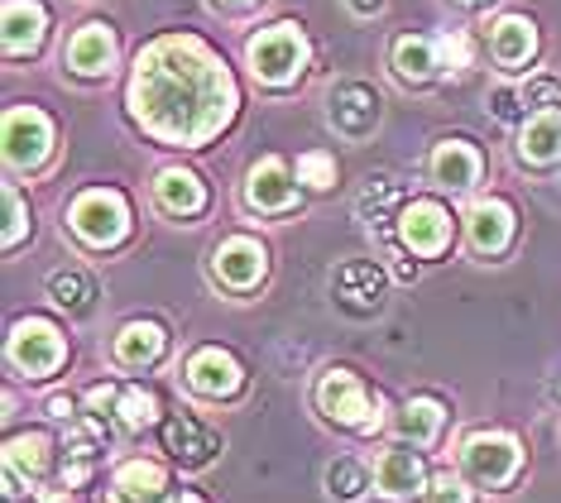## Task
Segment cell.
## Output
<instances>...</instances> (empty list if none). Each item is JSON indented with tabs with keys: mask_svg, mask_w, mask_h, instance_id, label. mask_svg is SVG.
I'll return each instance as SVG.
<instances>
[{
	"mask_svg": "<svg viewBox=\"0 0 561 503\" xmlns=\"http://www.w3.org/2000/svg\"><path fill=\"white\" fill-rule=\"evenodd\" d=\"M169 503H202L197 494H178V499H169Z\"/></svg>",
	"mask_w": 561,
	"mask_h": 503,
	"instance_id": "42",
	"label": "cell"
},
{
	"mask_svg": "<svg viewBox=\"0 0 561 503\" xmlns=\"http://www.w3.org/2000/svg\"><path fill=\"white\" fill-rule=\"evenodd\" d=\"M154 197H159L163 212H173V216H197L202 206H207V192H202V183H197L193 173H183V168H169V173H159Z\"/></svg>",
	"mask_w": 561,
	"mask_h": 503,
	"instance_id": "19",
	"label": "cell"
},
{
	"mask_svg": "<svg viewBox=\"0 0 561 503\" xmlns=\"http://www.w3.org/2000/svg\"><path fill=\"white\" fill-rule=\"evenodd\" d=\"M399 202V187L389 183V178H375V183L365 187V197H360V216L369 221V216H379V212H389V206Z\"/></svg>",
	"mask_w": 561,
	"mask_h": 503,
	"instance_id": "33",
	"label": "cell"
},
{
	"mask_svg": "<svg viewBox=\"0 0 561 503\" xmlns=\"http://www.w3.org/2000/svg\"><path fill=\"white\" fill-rule=\"evenodd\" d=\"M211 268H216V278H221L226 288H254V283L264 278V244L250 240V236L226 240L221 250H216Z\"/></svg>",
	"mask_w": 561,
	"mask_h": 503,
	"instance_id": "10",
	"label": "cell"
},
{
	"mask_svg": "<svg viewBox=\"0 0 561 503\" xmlns=\"http://www.w3.org/2000/svg\"><path fill=\"white\" fill-rule=\"evenodd\" d=\"M365 484H369V475H365V466H355V460H336V466L327 470V489L336 499H360Z\"/></svg>",
	"mask_w": 561,
	"mask_h": 503,
	"instance_id": "30",
	"label": "cell"
},
{
	"mask_svg": "<svg viewBox=\"0 0 561 503\" xmlns=\"http://www.w3.org/2000/svg\"><path fill=\"white\" fill-rule=\"evenodd\" d=\"M48 418H72V398H48Z\"/></svg>",
	"mask_w": 561,
	"mask_h": 503,
	"instance_id": "39",
	"label": "cell"
},
{
	"mask_svg": "<svg viewBox=\"0 0 561 503\" xmlns=\"http://www.w3.org/2000/svg\"><path fill=\"white\" fill-rule=\"evenodd\" d=\"M423 499L427 503H470V489L461 480H451V475H442V480H432V489Z\"/></svg>",
	"mask_w": 561,
	"mask_h": 503,
	"instance_id": "34",
	"label": "cell"
},
{
	"mask_svg": "<svg viewBox=\"0 0 561 503\" xmlns=\"http://www.w3.org/2000/svg\"><path fill=\"white\" fill-rule=\"evenodd\" d=\"M187 384H193V393H202V398H231L240 389V365L226 351L207 345V351H197L187 359Z\"/></svg>",
	"mask_w": 561,
	"mask_h": 503,
	"instance_id": "11",
	"label": "cell"
},
{
	"mask_svg": "<svg viewBox=\"0 0 561 503\" xmlns=\"http://www.w3.org/2000/svg\"><path fill=\"white\" fill-rule=\"evenodd\" d=\"M39 503H72V494H68V489H54V494H44Z\"/></svg>",
	"mask_w": 561,
	"mask_h": 503,
	"instance_id": "41",
	"label": "cell"
},
{
	"mask_svg": "<svg viewBox=\"0 0 561 503\" xmlns=\"http://www.w3.org/2000/svg\"><path fill=\"white\" fill-rule=\"evenodd\" d=\"M533 48H538V30H533V20L504 15L500 24H494V58H500L504 68H518V62H528Z\"/></svg>",
	"mask_w": 561,
	"mask_h": 503,
	"instance_id": "22",
	"label": "cell"
},
{
	"mask_svg": "<svg viewBox=\"0 0 561 503\" xmlns=\"http://www.w3.org/2000/svg\"><path fill=\"white\" fill-rule=\"evenodd\" d=\"M44 30H48V15L39 0H10L5 5V54L10 58L34 54L44 44Z\"/></svg>",
	"mask_w": 561,
	"mask_h": 503,
	"instance_id": "15",
	"label": "cell"
},
{
	"mask_svg": "<svg viewBox=\"0 0 561 503\" xmlns=\"http://www.w3.org/2000/svg\"><path fill=\"white\" fill-rule=\"evenodd\" d=\"M302 62H308V38L298 34V24H274L250 38V68L260 82H288Z\"/></svg>",
	"mask_w": 561,
	"mask_h": 503,
	"instance_id": "4",
	"label": "cell"
},
{
	"mask_svg": "<svg viewBox=\"0 0 561 503\" xmlns=\"http://www.w3.org/2000/svg\"><path fill=\"white\" fill-rule=\"evenodd\" d=\"M72 230L96 244V250H106V244H121L125 230H130V206H125L121 192H82L78 202H72Z\"/></svg>",
	"mask_w": 561,
	"mask_h": 503,
	"instance_id": "3",
	"label": "cell"
},
{
	"mask_svg": "<svg viewBox=\"0 0 561 503\" xmlns=\"http://www.w3.org/2000/svg\"><path fill=\"white\" fill-rule=\"evenodd\" d=\"M163 351V327H154V321H130L121 335H116V359L121 365H149V359H159Z\"/></svg>",
	"mask_w": 561,
	"mask_h": 503,
	"instance_id": "24",
	"label": "cell"
},
{
	"mask_svg": "<svg viewBox=\"0 0 561 503\" xmlns=\"http://www.w3.org/2000/svg\"><path fill=\"white\" fill-rule=\"evenodd\" d=\"M221 5H250V0H221Z\"/></svg>",
	"mask_w": 561,
	"mask_h": 503,
	"instance_id": "43",
	"label": "cell"
},
{
	"mask_svg": "<svg viewBox=\"0 0 561 503\" xmlns=\"http://www.w3.org/2000/svg\"><path fill=\"white\" fill-rule=\"evenodd\" d=\"M298 183H308V187H331L336 183V159L331 153H302L298 159Z\"/></svg>",
	"mask_w": 561,
	"mask_h": 503,
	"instance_id": "31",
	"label": "cell"
},
{
	"mask_svg": "<svg viewBox=\"0 0 561 503\" xmlns=\"http://www.w3.org/2000/svg\"><path fill=\"white\" fill-rule=\"evenodd\" d=\"M163 484H169V480H163V470L154 466V460H130V466L116 470L106 503H159Z\"/></svg>",
	"mask_w": 561,
	"mask_h": 503,
	"instance_id": "16",
	"label": "cell"
},
{
	"mask_svg": "<svg viewBox=\"0 0 561 503\" xmlns=\"http://www.w3.org/2000/svg\"><path fill=\"white\" fill-rule=\"evenodd\" d=\"M375 121H379V96L369 92V87L351 82V87H341V92L331 96V125H336L341 135L365 139L369 130H375Z\"/></svg>",
	"mask_w": 561,
	"mask_h": 503,
	"instance_id": "13",
	"label": "cell"
},
{
	"mask_svg": "<svg viewBox=\"0 0 561 503\" xmlns=\"http://www.w3.org/2000/svg\"><path fill=\"white\" fill-rule=\"evenodd\" d=\"M48 145H54V125H48L44 111L15 106L5 115V159H10V168H39L48 159Z\"/></svg>",
	"mask_w": 561,
	"mask_h": 503,
	"instance_id": "7",
	"label": "cell"
},
{
	"mask_svg": "<svg viewBox=\"0 0 561 503\" xmlns=\"http://www.w3.org/2000/svg\"><path fill=\"white\" fill-rule=\"evenodd\" d=\"M508 236H514V212H508L504 202H480L476 212H470V244H476L480 254H500Z\"/></svg>",
	"mask_w": 561,
	"mask_h": 503,
	"instance_id": "18",
	"label": "cell"
},
{
	"mask_svg": "<svg viewBox=\"0 0 561 503\" xmlns=\"http://www.w3.org/2000/svg\"><path fill=\"white\" fill-rule=\"evenodd\" d=\"M393 68L403 77H413V82H423V77L442 68V48L432 44V38H399V44H393Z\"/></svg>",
	"mask_w": 561,
	"mask_h": 503,
	"instance_id": "26",
	"label": "cell"
},
{
	"mask_svg": "<svg viewBox=\"0 0 561 503\" xmlns=\"http://www.w3.org/2000/svg\"><path fill=\"white\" fill-rule=\"evenodd\" d=\"M87 408H96V412H106V408H121V393L111 389V384H96V389L87 393Z\"/></svg>",
	"mask_w": 561,
	"mask_h": 503,
	"instance_id": "38",
	"label": "cell"
},
{
	"mask_svg": "<svg viewBox=\"0 0 561 503\" xmlns=\"http://www.w3.org/2000/svg\"><path fill=\"white\" fill-rule=\"evenodd\" d=\"M62 355H68V345H62V331L54 321L44 317H30L20 321L15 335H10V359L30 374V379H44V374H54L62 365Z\"/></svg>",
	"mask_w": 561,
	"mask_h": 503,
	"instance_id": "6",
	"label": "cell"
},
{
	"mask_svg": "<svg viewBox=\"0 0 561 503\" xmlns=\"http://www.w3.org/2000/svg\"><path fill=\"white\" fill-rule=\"evenodd\" d=\"M5 216H10V226H5V250H15L20 236H24V206H20V192H15V187H5Z\"/></svg>",
	"mask_w": 561,
	"mask_h": 503,
	"instance_id": "35",
	"label": "cell"
},
{
	"mask_svg": "<svg viewBox=\"0 0 561 503\" xmlns=\"http://www.w3.org/2000/svg\"><path fill=\"white\" fill-rule=\"evenodd\" d=\"M250 206H260V212H284V206L298 202V187H293V173L284 159H264L250 168V187H245Z\"/></svg>",
	"mask_w": 561,
	"mask_h": 503,
	"instance_id": "14",
	"label": "cell"
},
{
	"mask_svg": "<svg viewBox=\"0 0 561 503\" xmlns=\"http://www.w3.org/2000/svg\"><path fill=\"white\" fill-rule=\"evenodd\" d=\"M331 293H336V302L351 307V312H375L379 293H385V274H379L375 264H365V260H351V264L336 268Z\"/></svg>",
	"mask_w": 561,
	"mask_h": 503,
	"instance_id": "12",
	"label": "cell"
},
{
	"mask_svg": "<svg viewBox=\"0 0 561 503\" xmlns=\"http://www.w3.org/2000/svg\"><path fill=\"white\" fill-rule=\"evenodd\" d=\"M523 106H533L538 115L557 111L561 106V82H557V77H533V82L523 87Z\"/></svg>",
	"mask_w": 561,
	"mask_h": 503,
	"instance_id": "32",
	"label": "cell"
},
{
	"mask_svg": "<svg viewBox=\"0 0 561 503\" xmlns=\"http://www.w3.org/2000/svg\"><path fill=\"white\" fill-rule=\"evenodd\" d=\"M375 489L385 499H413V494H427V466L413 446H389L375 466Z\"/></svg>",
	"mask_w": 561,
	"mask_h": 503,
	"instance_id": "8",
	"label": "cell"
},
{
	"mask_svg": "<svg viewBox=\"0 0 561 503\" xmlns=\"http://www.w3.org/2000/svg\"><path fill=\"white\" fill-rule=\"evenodd\" d=\"M317 403L331 422L341 427H355V432H375L379 427V398L365 393V384L346 369H331L322 384H317Z\"/></svg>",
	"mask_w": 561,
	"mask_h": 503,
	"instance_id": "2",
	"label": "cell"
},
{
	"mask_svg": "<svg viewBox=\"0 0 561 503\" xmlns=\"http://www.w3.org/2000/svg\"><path fill=\"white\" fill-rule=\"evenodd\" d=\"M518 101H523V92H494V115H500V121H518Z\"/></svg>",
	"mask_w": 561,
	"mask_h": 503,
	"instance_id": "37",
	"label": "cell"
},
{
	"mask_svg": "<svg viewBox=\"0 0 561 503\" xmlns=\"http://www.w3.org/2000/svg\"><path fill=\"white\" fill-rule=\"evenodd\" d=\"M130 106L149 135L173 145H202L231 121L236 87L202 38H159L139 54Z\"/></svg>",
	"mask_w": 561,
	"mask_h": 503,
	"instance_id": "1",
	"label": "cell"
},
{
	"mask_svg": "<svg viewBox=\"0 0 561 503\" xmlns=\"http://www.w3.org/2000/svg\"><path fill=\"white\" fill-rule=\"evenodd\" d=\"M442 403L437 398H413L403 412H399V432H403V442H417V446H427L432 436L442 432Z\"/></svg>",
	"mask_w": 561,
	"mask_h": 503,
	"instance_id": "27",
	"label": "cell"
},
{
	"mask_svg": "<svg viewBox=\"0 0 561 503\" xmlns=\"http://www.w3.org/2000/svg\"><path fill=\"white\" fill-rule=\"evenodd\" d=\"M385 0H351V10H360V15H369V10H379Z\"/></svg>",
	"mask_w": 561,
	"mask_h": 503,
	"instance_id": "40",
	"label": "cell"
},
{
	"mask_svg": "<svg viewBox=\"0 0 561 503\" xmlns=\"http://www.w3.org/2000/svg\"><path fill=\"white\" fill-rule=\"evenodd\" d=\"M518 460H523V450L514 436H504V432H476L470 442L461 446V466L466 475L476 484H490V489H500L514 480V470H518Z\"/></svg>",
	"mask_w": 561,
	"mask_h": 503,
	"instance_id": "5",
	"label": "cell"
},
{
	"mask_svg": "<svg viewBox=\"0 0 561 503\" xmlns=\"http://www.w3.org/2000/svg\"><path fill=\"white\" fill-rule=\"evenodd\" d=\"M518 153H523L528 163H561V111L533 115V121L523 125Z\"/></svg>",
	"mask_w": 561,
	"mask_h": 503,
	"instance_id": "21",
	"label": "cell"
},
{
	"mask_svg": "<svg viewBox=\"0 0 561 503\" xmlns=\"http://www.w3.org/2000/svg\"><path fill=\"white\" fill-rule=\"evenodd\" d=\"M399 236L413 254H427L432 260V254H442L446 240H451V216H446L437 202H413V206H403V216H399Z\"/></svg>",
	"mask_w": 561,
	"mask_h": 503,
	"instance_id": "9",
	"label": "cell"
},
{
	"mask_svg": "<svg viewBox=\"0 0 561 503\" xmlns=\"http://www.w3.org/2000/svg\"><path fill=\"white\" fill-rule=\"evenodd\" d=\"M68 62H72V72H82V77L106 72L111 62H116V34H111L106 24H87L68 44Z\"/></svg>",
	"mask_w": 561,
	"mask_h": 503,
	"instance_id": "17",
	"label": "cell"
},
{
	"mask_svg": "<svg viewBox=\"0 0 561 503\" xmlns=\"http://www.w3.org/2000/svg\"><path fill=\"white\" fill-rule=\"evenodd\" d=\"M432 178L442 187H470L480 178V153L461 145V139H446V145L432 153Z\"/></svg>",
	"mask_w": 561,
	"mask_h": 503,
	"instance_id": "20",
	"label": "cell"
},
{
	"mask_svg": "<svg viewBox=\"0 0 561 503\" xmlns=\"http://www.w3.org/2000/svg\"><path fill=\"white\" fill-rule=\"evenodd\" d=\"M48 450H54V442H48L44 432L10 436V446H5V475H15V480H24V475H44L48 470Z\"/></svg>",
	"mask_w": 561,
	"mask_h": 503,
	"instance_id": "25",
	"label": "cell"
},
{
	"mask_svg": "<svg viewBox=\"0 0 561 503\" xmlns=\"http://www.w3.org/2000/svg\"><path fill=\"white\" fill-rule=\"evenodd\" d=\"M48 293H54V302L68 307V312H87V307H92V283L82 274H54Z\"/></svg>",
	"mask_w": 561,
	"mask_h": 503,
	"instance_id": "28",
	"label": "cell"
},
{
	"mask_svg": "<svg viewBox=\"0 0 561 503\" xmlns=\"http://www.w3.org/2000/svg\"><path fill=\"white\" fill-rule=\"evenodd\" d=\"M116 412H121V422H125V427L139 432V427H149V422L159 418V398H154V393H145V389H125Z\"/></svg>",
	"mask_w": 561,
	"mask_h": 503,
	"instance_id": "29",
	"label": "cell"
},
{
	"mask_svg": "<svg viewBox=\"0 0 561 503\" xmlns=\"http://www.w3.org/2000/svg\"><path fill=\"white\" fill-rule=\"evenodd\" d=\"M163 442H169V450L178 460H187V466H207L211 450H216L211 432H202L193 418H173L169 427H163Z\"/></svg>",
	"mask_w": 561,
	"mask_h": 503,
	"instance_id": "23",
	"label": "cell"
},
{
	"mask_svg": "<svg viewBox=\"0 0 561 503\" xmlns=\"http://www.w3.org/2000/svg\"><path fill=\"white\" fill-rule=\"evenodd\" d=\"M437 48H442V62H446V68H470V44H466V34H446V38H437Z\"/></svg>",
	"mask_w": 561,
	"mask_h": 503,
	"instance_id": "36",
	"label": "cell"
},
{
	"mask_svg": "<svg viewBox=\"0 0 561 503\" xmlns=\"http://www.w3.org/2000/svg\"><path fill=\"white\" fill-rule=\"evenodd\" d=\"M466 5H480V0H466Z\"/></svg>",
	"mask_w": 561,
	"mask_h": 503,
	"instance_id": "44",
	"label": "cell"
}]
</instances>
